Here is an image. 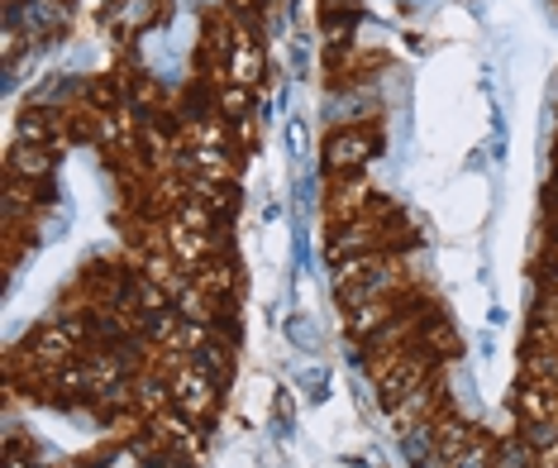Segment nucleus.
<instances>
[{
  "mask_svg": "<svg viewBox=\"0 0 558 468\" xmlns=\"http://www.w3.org/2000/svg\"><path fill=\"white\" fill-rule=\"evenodd\" d=\"M373 148H377V134L367 130V124H359V130H339L335 139H329L325 158H329V168L349 172V168H363V163L373 158Z\"/></svg>",
  "mask_w": 558,
  "mask_h": 468,
  "instance_id": "obj_1",
  "label": "nucleus"
},
{
  "mask_svg": "<svg viewBox=\"0 0 558 468\" xmlns=\"http://www.w3.org/2000/svg\"><path fill=\"white\" fill-rule=\"evenodd\" d=\"M172 401L182 407L186 416H206L215 407V377L206 369H182L177 373V387H172Z\"/></svg>",
  "mask_w": 558,
  "mask_h": 468,
  "instance_id": "obj_2",
  "label": "nucleus"
},
{
  "mask_svg": "<svg viewBox=\"0 0 558 468\" xmlns=\"http://www.w3.org/2000/svg\"><path fill=\"white\" fill-rule=\"evenodd\" d=\"M535 459H539V449L530 445L525 435H520V440H506L501 454H497V464H492V468H535Z\"/></svg>",
  "mask_w": 558,
  "mask_h": 468,
  "instance_id": "obj_3",
  "label": "nucleus"
}]
</instances>
